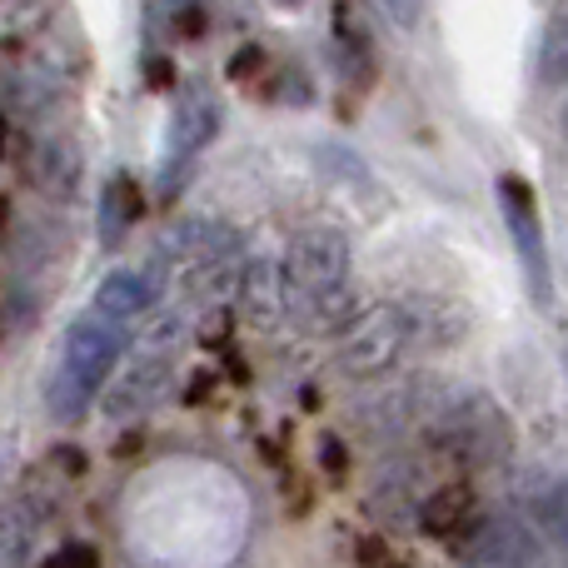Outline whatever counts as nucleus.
<instances>
[{
    "mask_svg": "<svg viewBox=\"0 0 568 568\" xmlns=\"http://www.w3.org/2000/svg\"><path fill=\"white\" fill-rule=\"evenodd\" d=\"M120 354H125V329L105 314H80L65 329V349H60V364L45 384V409L50 419L75 424L90 404L100 399L105 379L115 374Z\"/></svg>",
    "mask_w": 568,
    "mask_h": 568,
    "instance_id": "obj_2",
    "label": "nucleus"
},
{
    "mask_svg": "<svg viewBox=\"0 0 568 568\" xmlns=\"http://www.w3.org/2000/svg\"><path fill=\"white\" fill-rule=\"evenodd\" d=\"M529 529L539 539H549L554 549L568 554V474L549 479L539 494L529 499Z\"/></svg>",
    "mask_w": 568,
    "mask_h": 568,
    "instance_id": "obj_16",
    "label": "nucleus"
},
{
    "mask_svg": "<svg viewBox=\"0 0 568 568\" xmlns=\"http://www.w3.org/2000/svg\"><path fill=\"white\" fill-rule=\"evenodd\" d=\"M150 304H155V284H150L145 275H130V270L105 275L100 280V290H95V314H105V320H115V324L145 314Z\"/></svg>",
    "mask_w": 568,
    "mask_h": 568,
    "instance_id": "obj_14",
    "label": "nucleus"
},
{
    "mask_svg": "<svg viewBox=\"0 0 568 568\" xmlns=\"http://www.w3.org/2000/svg\"><path fill=\"white\" fill-rule=\"evenodd\" d=\"M424 424L429 449L464 469H494L514 454V424L489 394H444Z\"/></svg>",
    "mask_w": 568,
    "mask_h": 568,
    "instance_id": "obj_3",
    "label": "nucleus"
},
{
    "mask_svg": "<svg viewBox=\"0 0 568 568\" xmlns=\"http://www.w3.org/2000/svg\"><path fill=\"white\" fill-rule=\"evenodd\" d=\"M40 524H45V504L36 494L0 504V568H26L30 549L40 539Z\"/></svg>",
    "mask_w": 568,
    "mask_h": 568,
    "instance_id": "obj_11",
    "label": "nucleus"
},
{
    "mask_svg": "<svg viewBox=\"0 0 568 568\" xmlns=\"http://www.w3.org/2000/svg\"><path fill=\"white\" fill-rule=\"evenodd\" d=\"M40 568H100V554L90 549V544H65V549H55Z\"/></svg>",
    "mask_w": 568,
    "mask_h": 568,
    "instance_id": "obj_18",
    "label": "nucleus"
},
{
    "mask_svg": "<svg viewBox=\"0 0 568 568\" xmlns=\"http://www.w3.org/2000/svg\"><path fill=\"white\" fill-rule=\"evenodd\" d=\"M275 6H284V10H294V6H304V0H275Z\"/></svg>",
    "mask_w": 568,
    "mask_h": 568,
    "instance_id": "obj_28",
    "label": "nucleus"
},
{
    "mask_svg": "<svg viewBox=\"0 0 568 568\" xmlns=\"http://www.w3.org/2000/svg\"><path fill=\"white\" fill-rule=\"evenodd\" d=\"M220 130V105L205 95V90H190L175 105V120H170V150H165V175H175L185 160H195L200 150L215 140Z\"/></svg>",
    "mask_w": 568,
    "mask_h": 568,
    "instance_id": "obj_10",
    "label": "nucleus"
},
{
    "mask_svg": "<svg viewBox=\"0 0 568 568\" xmlns=\"http://www.w3.org/2000/svg\"><path fill=\"white\" fill-rule=\"evenodd\" d=\"M469 519H474V489L464 479L439 484L434 494L419 499V529L429 534V539H454Z\"/></svg>",
    "mask_w": 568,
    "mask_h": 568,
    "instance_id": "obj_13",
    "label": "nucleus"
},
{
    "mask_svg": "<svg viewBox=\"0 0 568 568\" xmlns=\"http://www.w3.org/2000/svg\"><path fill=\"white\" fill-rule=\"evenodd\" d=\"M359 568H389V544H384V539H364L359 544Z\"/></svg>",
    "mask_w": 568,
    "mask_h": 568,
    "instance_id": "obj_21",
    "label": "nucleus"
},
{
    "mask_svg": "<svg viewBox=\"0 0 568 568\" xmlns=\"http://www.w3.org/2000/svg\"><path fill=\"white\" fill-rule=\"evenodd\" d=\"M180 36H190V40H195V36H205V10H200V6H180Z\"/></svg>",
    "mask_w": 568,
    "mask_h": 568,
    "instance_id": "obj_22",
    "label": "nucleus"
},
{
    "mask_svg": "<svg viewBox=\"0 0 568 568\" xmlns=\"http://www.w3.org/2000/svg\"><path fill=\"white\" fill-rule=\"evenodd\" d=\"M459 568H539V534L514 514H489L454 534Z\"/></svg>",
    "mask_w": 568,
    "mask_h": 568,
    "instance_id": "obj_6",
    "label": "nucleus"
},
{
    "mask_svg": "<svg viewBox=\"0 0 568 568\" xmlns=\"http://www.w3.org/2000/svg\"><path fill=\"white\" fill-rule=\"evenodd\" d=\"M414 339V320L399 304H374V310L354 314L339 329V364L354 379H379L384 369L399 364V354Z\"/></svg>",
    "mask_w": 568,
    "mask_h": 568,
    "instance_id": "obj_4",
    "label": "nucleus"
},
{
    "mask_svg": "<svg viewBox=\"0 0 568 568\" xmlns=\"http://www.w3.org/2000/svg\"><path fill=\"white\" fill-rule=\"evenodd\" d=\"M499 210L509 220V235L519 245L524 275H529V290L539 304H549L554 284H549V250H544V220H539V200H534V185L524 175H499Z\"/></svg>",
    "mask_w": 568,
    "mask_h": 568,
    "instance_id": "obj_7",
    "label": "nucleus"
},
{
    "mask_svg": "<svg viewBox=\"0 0 568 568\" xmlns=\"http://www.w3.org/2000/svg\"><path fill=\"white\" fill-rule=\"evenodd\" d=\"M559 6H568V0H559Z\"/></svg>",
    "mask_w": 568,
    "mask_h": 568,
    "instance_id": "obj_30",
    "label": "nucleus"
},
{
    "mask_svg": "<svg viewBox=\"0 0 568 568\" xmlns=\"http://www.w3.org/2000/svg\"><path fill=\"white\" fill-rule=\"evenodd\" d=\"M320 454H324V469H329V474H344V444L334 439V434H324V439H320Z\"/></svg>",
    "mask_w": 568,
    "mask_h": 568,
    "instance_id": "obj_24",
    "label": "nucleus"
},
{
    "mask_svg": "<svg viewBox=\"0 0 568 568\" xmlns=\"http://www.w3.org/2000/svg\"><path fill=\"white\" fill-rule=\"evenodd\" d=\"M539 80L544 85H564L568 80V6L554 10L549 30L539 40Z\"/></svg>",
    "mask_w": 568,
    "mask_h": 568,
    "instance_id": "obj_17",
    "label": "nucleus"
},
{
    "mask_svg": "<svg viewBox=\"0 0 568 568\" xmlns=\"http://www.w3.org/2000/svg\"><path fill=\"white\" fill-rule=\"evenodd\" d=\"M265 60H270V55H265L260 45H245L235 60H230V80H255L260 70H265Z\"/></svg>",
    "mask_w": 568,
    "mask_h": 568,
    "instance_id": "obj_20",
    "label": "nucleus"
},
{
    "mask_svg": "<svg viewBox=\"0 0 568 568\" xmlns=\"http://www.w3.org/2000/svg\"><path fill=\"white\" fill-rule=\"evenodd\" d=\"M55 459H60V469H65V474L85 469V454H80V449H55Z\"/></svg>",
    "mask_w": 568,
    "mask_h": 568,
    "instance_id": "obj_25",
    "label": "nucleus"
},
{
    "mask_svg": "<svg viewBox=\"0 0 568 568\" xmlns=\"http://www.w3.org/2000/svg\"><path fill=\"white\" fill-rule=\"evenodd\" d=\"M175 389V349H160V344H140L125 359V369L110 374L105 389H100V404H105V419H145Z\"/></svg>",
    "mask_w": 568,
    "mask_h": 568,
    "instance_id": "obj_5",
    "label": "nucleus"
},
{
    "mask_svg": "<svg viewBox=\"0 0 568 568\" xmlns=\"http://www.w3.org/2000/svg\"><path fill=\"white\" fill-rule=\"evenodd\" d=\"M6 220H10V200L0 195V240H6Z\"/></svg>",
    "mask_w": 568,
    "mask_h": 568,
    "instance_id": "obj_27",
    "label": "nucleus"
},
{
    "mask_svg": "<svg viewBox=\"0 0 568 568\" xmlns=\"http://www.w3.org/2000/svg\"><path fill=\"white\" fill-rule=\"evenodd\" d=\"M26 175L40 195L50 200H70L80 190V175H85V155L70 135H40L26 155Z\"/></svg>",
    "mask_w": 568,
    "mask_h": 568,
    "instance_id": "obj_9",
    "label": "nucleus"
},
{
    "mask_svg": "<svg viewBox=\"0 0 568 568\" xmlns=\"http://www.w3.org/2000/svg\"><path fill=\"white\" fill-rule=\"evenodd\" d=\"M284 310L314 334H339L349 320V240L334 225H310L290 240L280 265Z\"/></svg>",
    "mask_w": 568,
    "mask_h": 568,
    "instance_id": "obj_1",
    "label": "nucleus"
},
{
    "mask_svg": "<svg viewBox=\"0 0 568 568\" xmlns=\"http://www.w3.org/2000/svg\"><path fill=\"white\" fill-rule=\"evenodd\" d=\"M140 215H145V195H140V185L130 175H115L105 185V195H100V240L115 250Z\"/></svg>",
    "mask_w": 568,
    "mask_h": 568,
    "instance_id": "obj_15",
    "label": "nucleus"
},
{
    "mask_svg": "<svg viewBox=\"0 0 568 568\" xmlns=\"http://www.w3.org/2000/svg\"><path fill=\"white\" fill-rule=\"evenodd\" d=\"M564 130H568V105H564Z\"/></svg>",
    "mask_w": 568,
    "mask_h": 568,
    "instance_id": "obj_29",
    "label": "nucleus"
},
{
    "mask_svg": "<svg viewBox=\"0 0 568 568\" xmlns=\"http://www.w3.org/2000/svg\"><path fill=\"white\" fill-rule=\"evenodd\" d=\"M444 394H434L424 379H384L379 389H369L359 399V429L369 434V439H394V434H404L409 424L429 419L434 409H439Z\"/></svg>",
    "mask_w": 568,
    "mask_h": 568,
    "instance_id": "obj_8",
    "label": "nucleus"
},
{
    "mask_svg": "<svg viewBox=\"0 0 568 568\" xmlns=\"http://www.w3.org/2000/svg\"><path fill=\"white\" fill-rule=\"evenodd\" d=\"M10 155V120H6V110H0V160Z\"/></svg>",
    "mask_w": 568,
    "mask_h": 568,
    "instance_id": "obj_26",
    "label": "nucleus"
},
{
    "mask_svg": "<svg viewBox=\"0 0 568 568\" xmlns=\"http://www.w3.org/2000/svg\"><path fill=\"white\" fill-rule=\"evenodd\" d=\"M240 310L255 329H270V324L284 314V284H280V265L270 260H245V275H240Z\"/></svg>",
    "mask_w": 568,
    "mask_h": 568,
    "instance_id": "obj_12",
    "label": "nucleus"
},
{
    "mask_svg": "<svg viewBox=\"0 0 568 568\" xmlns=\"http://www.w3.org/2000/svg\"><path fill=\"white\" fill-rule=\"evenodd\" d=\"M379 10L394 20L399 30H414L424 20V0H379Z\"/></svg>",
    "mask_w": 568,
    "mask_h": 568,
    "instance_id": "obj_19",
    "label": "nucleus"
},
{
    "mask_svg": "<svg viewBox=\"0 0 568 568\" xmlns=\"http://www.w3.org/2000/svg\"><path fill=\"white\" fill-rule=\"evenodd\" d=\"M145 80H150L155 90H165L170 80H175V70H170V60H165V55H150V60H145Z\"/></svg>",
    "mask_w": 568,
    "mask_h": 568,
    "instance_id": "obj_23",
    "label": "nucleus"
}]
</instances>
